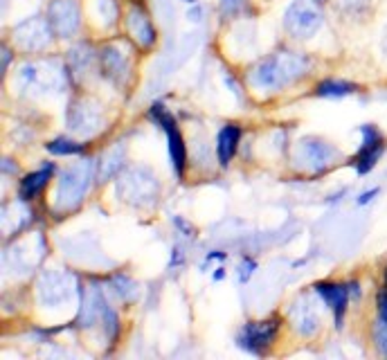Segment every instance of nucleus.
I'll return each mask as SVG.
<instances>
[{"mask_svg": "<svg viewBox=\"0 0 387 360\" xmlns=\"http://www.w3.org/2000/svg\"><path fill=\"white\" fill-rule=\"evenodd\" d=\"M306 70H309V59L304 55L282 50V52H275L273 57L263 59L259 65H255L248 82L257 90H279L293 84L295 79L304 77Z\"/></svg>", "mask_w": 387, "mask_h": 360, "instance_id": "obj_1", "label": "nucleus"}, {"mask_svg": "<svg viewBox=\"0 0 387 360\" xmlns=\"http://www.w3.org/2000/svg\"><path fill=\"white\" fill-rule=\"evenodd\" d=\"M92 176H95V160H82L63 173L57 187V207L72 209L84 201L90 190Z\"/></svg>", "mask_w": 387, "mask_h": 360, "instance_id": "obj_2", "label": "nucleus"}, {"mask_svg": "<svg viewBox=\"0 0 387 360\" xmlns=\"http://www.w3.org/2000/svg\"><path fill=\"white\" fill-rule=\"evenodd\" d=\"M117 192L131 205H151L160 192L158 180L146 167H129L119 173Z\"/></svg>", "mask_w": 387, "mask_h": 360, "instance_id": "obj_3", "label": "nucleus"}, {"mask_svg": "<svg viewBox=\"0 0 387 360\" xmlns=\"http://www.w3.org/2000/svg\"><path fill=\"white\" fill-rule=\"evenodd\" d=\"M284 28L295 38H311L322 28V14H320L315 0H295L284 14Z\"/></svg>", "mask_w": 387, "mask_h": 360, "instance_id": "obj_4", "label": "nucleus"}, {"mask_svg": "<svg viewBox=\"0 0 387 360\" xmlns=\"http://www.w3.org/2000/svg\"><path fill=\"white\" fill-rule=\"evenodd\" d=\"M338 158H340V151L336 149V146H331L329 142L320 140V138H304V140H300L298 151H295L298 167L311 171V173L327 171Z\"/></svg>", "mask_w": 387, "mask_h": 360, "instance_id": "obj_5", "label": "nucleus"}, {"mask_svg": "<svg viewBox=\"0 0 387 360\" xmlns=\"http://www.w3.org/2000/svg\"><path fill=\"white\" fill-rule=\"evenodd\" d=\"M149 115H151L153 122L167 133V140H169V156H171L173 171H176V176H178V178H182L187 153H185L182 136H180V131L176 129V119H173V115L165 109L163 104H153V106H151V111H149Z\"/></svg>", "mask_w": 387, "mask_h": 360, "instance_id": "obj_6", "label": "nucleus"}, {"mask_svg": "<svg viewBox=\"0 0 387 360\" xmlns=\"http://www.w3.org/2000/svg\"><path fill=\"white\" fill-rule=\"evenodd\" d=\"M360 136H363V144H360L358 153L354 156V167L356 171L360 173V176H365V173H369L374 167H376L378 158L383 156L385 151V138L383 133L374 126V124H363L360 126Z\"/></svg>", "mask_w": 387, "mask_h": 360, "instance_id": "obj_7", "label": "nucleus"}, {"mask_svg": "<svg viewBox=\"0 0 387 360\" xmlns=\"http://www.w3.org/2000/svg\"><path fill=\"white\" fill-rule=\"evenodd\" d=\"M79 5L75 0H52L48 7V23L57 36L68 38L79 28Z\"/></svg>", "mask_w": 387, "mask_h": 360, "instance_id": "obj_8", "label": "nucleus"}, {"mask_svg": "<svg viewBox=\"0 0 387 360\" xmlns=\"http://www.w3.org/2000/svg\"><path fill=\"white\" fill-rule=\"evenodd\" d=\"M279 331V322L277 320H263V322H250L241 329V333L236 336V342L241 349H246L248 354H259L263 347L273 344V340L277 338Z\"/></svg>", "mask_w": 387, "mask_h": 360, "instance_id": "obj_9", "label": "nucleus"}, {"mask_svg": "<svg viewBox=\"0 0 387 360\" xmlns=\"http://www.w3.org/2000/svg\"><path fill=\"white\" fill-rule=\"evenodd\" d=\"M102 124V113L95 104H90L86 99L72 102L68 109V126L72 133H79V136H90L95 133Z\"/></svg>", "mask_w": 387, "mask_h": 360, "instance_id": "obj_10", "label": "nucleus"}, {"mask_svg": "<svg viewBox=\"0 0 387 360\" xmlns=\"http://www.w3.org/2000/svg\"><path fill=\"white\" fill-rule=\"evenodd\" d=\"M315 293H317L320 298H322V302L333 311V315H336V327H342L347 304H349V300H351L347 284L320 282V284H315Z\"/></svg>", "mask_w": 387, "mask_h": 360, "instance_id": "obj_11", "label": "nucleus"}, {"mask_svg": "<svg viewBox=\"0 0 387 360\" xmlns=\"http://www.w3.org/2000/svg\"><path fill=\"white\" fill-rule=\"evenodd\" d=\"M126 25H129L131 36L136 38V43L140 48H151L156 43V28H153L149 14H146L142 7H138V5L131 7L129 16H126Z\"/></svg>", "mask_w": 387, "mask_h": 360, "instance_id": "obj_12", "label": "nucleus"}, {"mask_svg": "<svg viewBox=\"0 0 387 360\" xmlns=\"http://www.w3.org/2000/svg\"><path fill=\"white\" fill-rule=\"evenodd\" d=\"M38 295H41L43 304H61L68 298V288H65V277L57 273H45L38 282Z\"/></svg>", "mask_w": 387, "mask_h": 360, "instance_id": "obj_13", "label": "nucleus"}, {"mask_svg": "<svg viewBox=\"0 0 387 360\" xmlns=\"http://www.w3.org/2000/svg\"><path fill=\"white\" fill-rule=\"evenodd\" d=\"M99 59H102V70H104V75L109 77V79H113V82L122 84V77L129 75V63L122 57V52H119L117 48H113V45L111 48H104Z\"/></svg>", "mask_w": 387, "mask_h": 360, "instance_id": "obj_14", "label": "nucleus"}, {"mask_svg": "<svg viewBox=\"0 0 387 360\" xmlns=\"http://www.w3.org/2000/svg\"><path fill=\"white\" fill-rule=\"evenodd\" d=\"M290 320H293V327H295L298 333H302V336H313V333L317 331L320 327V320L313 311V306L309 302H302V304H295L290 309Z\"/></svg>", "mask_w": 387, "mask_h": 360, "instance_id": "obj_15", "label": "nucleus"}, {"mask_svg": "<svg viewBox=\"0 0 387 360\" xmlns=\"http://www.w3.org/2000/svg\"><path fill=\"white\" fill-rule=\"evenodd\" d=\"M52 171H55V165H45L43 169H38V171H34V173H30V176L23 178L21 190H18V196L23 198V201H32V198H36L45 190Z\"/></svg>", "mask_w": 387, "mask_h": 360, "instance_id": "obj_16", "label": "nucleus"}, {"mask_svg": "<svg viewBox=\"0 0 387 360\" xmlns=\"http://www.w3.org/2000/svg\"><path fill=\"white\" fill-rule=\"evenodd\" d=\"M239 140H241V129H239V126L230 124V126L221 129L219 138H217V151H219V163L223 167H228L230 160L234 158Z\"/></svg>", "mask_w": 387, "mask_h": 360, "instance_id": "obj_17", "label": "nucleus"}, {"mask_svg": "<svg viewBox=\"0 0 387 360\" xmlns=\"http://www.w3.org/2000/svg\"><path fill=\"white\" fill-rule=\"evenodd\" d=\"M358 88L349 82H342V79H327V82L317 84V97H347L356 92Z\"/></svg>", "mask_w": 387, "mask_h": 360, "instance_id": "obj_18", "label": "nucleus"}, {"mask_svg": "<svg viewBox=\"0 0 387 360\" xmlns=\"http://www.w3.org/2000/svg\"><path fill=\"white\" fill-rule=\"evenodd\" d=\"M45 149L52 153V156H77V153H84L86 146L79 144L75 140H68V138H59V140H52Z\"/></svg>", "mask_w": 387, "mask_h": 360, "instance_id": "obj_19", "label": "nucleus"}, {"mask_svg": "<svg viewBox=\"0 0 387 360\" xmlns=\"http://www.w3.org/2000/svg\"><path fill=\"white\" fill-rule=\"evenodd\" d=\"M122 156H124V149H122V146H117V149H113L109 156L104 158V167H102V173H99L102 180L111 178L117 169H122Z\"/></svg>", "mask_w": 387, "mask_h": 360, "instance_id": "obj_20", "label": "nucleus"}, {"mask_svg": "<svg viewBox=\"0 0 387 360\" xmlns=\"http://www.w3.org/2000/svg\"><path fill=\"white\" fill-rule=\"evenodd\" d=\"M113 286H115V290L119 293V298H122L124 302H131V300L138 298V286L133 284L129 277H124V275H117L113 279Z\"/></svg>", "mask_w": 387, "mask_h": 360, "instance_id": "obj_21", "label": "nucleus"}, {"mask_svg": "<svg viewBox=\"0 0 387 360\" xmlns=\"http://www.w3.org/2000/svg\"><path fill=\"white\" fill-rule=\"evenodd\" d=\"M374 342H376L378 351L387 356V320L385 317H378L376 324H374Z\"/></svg>", "mask_w": 387, "mask_h": 360, "instance_id": "obj_22", "label": "nucleus"}, {"mask_svg": "<svg viewBox=\"0 0 387 360\" xmlns=\"http://www.w3.org/2000/svg\"><path fill=\"white\" fill-rule=\"evenodd\" d=\"M246 9V0H221V14L223 16H236L239 11Z\"/></svg>", "mask_w": 387, "mask_h": 360, "instance_id": "obj_23", "label": "nucleus"}, {"mask_svg": "<svg viewBox=\"0 0 387 360\" xmlns=\"http://www.w3.org/2000/svg\"><path fill=\"white\" fill-rule=\"evenodd\" d=\"M255 271H257V261L255 259H244L241 266H239V282L246 284Z\"/></svg>", "mask_w": 387, "mask_h": 360, "instance_id": "obj_24", "label": "nucleus"}, {"mask_svg": "<svg viewBox=\"0 0 387 360\" xmlns=\"http://www.w3.org/2000/svg\"><path fill=\"white\" fill-rule=\"evenodd\" d=\"M381 194V190L378 187H374V190H367V192H363V194H360L358 198H356V203L360 205V207H363V205H369L371 201H374V198H376Z\"/></svg>", "mask_w": 387, "mask_h": 360, "instance_id": "obj_25", "label": "nucleus"}, {"mask_svg": "<svg viewBox=\"0 0 387 360\" xmlns=\"http://www.w3.org/2000/svg\"><path fill=\"white\" fill-rule=\"evenodd\" d=\"M182 261H185L182 248H180V246H173V248H171V259H169V268H173V266H182Z\"/></svg>", "mask_w": 387, "mask_h": 360, "instance_id": "obj_26", "label": "nucleus"}, {"mask_svg": "<svg viewBox=\"0 0 387 360\" xmlns=\"http://www.w3.org/2000/svg\"><path fill=\"white\" fill-rule=\"evenodd\" d=\"M173 225H178V228H180V232L185 234V236H196V230L192 228V225L190 223H187L185 219H180V217H176V219H173Z\"/></svg>", "mask_w": 387, "mask_h": 360, "instance_id": "obj_27", "label": "nucleus"}, {"mask_svg": "<svg viewBox=\"0 0 387 360\" xmlns=\"http://www.w3.org/2000/svg\"><path fill=\"white\" fill-rule=\"evenodd\" d=\"M187 18H190V21H194V23L203 21V7L198 5V3H194V5H192V9L187 11Z\"/></svg>", "mask_w": 387, "mask_h": 360, "instance_id": "obj_28", "label": "nucleus"}, {"mask_svg": "<svg viewBox=\"0 0 387 360\" xmlns=\"http://www.w3.org/2000/svg\"><path fill=\"white\" fill-rule=\"evenodd\" d=\"M378 315L387 320V293H381L378 295Z\"/></svg>", "mask_w": 387, "mask_h": 360, "instance_id": "obj_29", "label": "nucleus"}, {"mask_svg": "<svg viewBox=\"0 0 387 360\" xmlns=\"http://www.w3.org/2000/svg\"><path fill=\"white\" fill-rule=\"evenodd\" d=\"M225 257H228V255H225L223 250H212V252H207V257H205V263H209L212 259H219V261H223Z\"/></svg>", "mask_w": 387, "mask_h": 360, "instance_id": "obj_30", "label": "nucleus"}, {"mask_svg": "<svg viewBox=\"0 0 387 360\" xmlns=\"http://www.w3.org/2000/svg\"><path fill=\"white\" fill-rule=\"evenodd\" d=\"M367 0H340V5L344 7V9H356L358 5H365Z\"/></svg>", "mask_w": 387, "mask_h": 360, "instance_id": "obj_31", "label": "nucleus"}, {"mask_svg": "<svg viewBox=\"0 0 387 360\" xmlns=\"http://www.w3.org/2000/svg\"><path fill=\"white\" fill-rule=\"evenodd\" d=\"M347 288H349L351 298H360V284L358 282H349V284H347Z\"/></svg>", "mask_w": 387, "mask_h": 360, "instance_id": "obj_32", "label": "nucleus"}, {"mask_svg": "<svg viewBox=\"0 0 387 360\" xmlns=\"http://www.w3.org/2000/svg\"><path fill=\"white\" fill-rule=\"evenodd\" d=\"M9 59H11V52H9V48H3V72L7 70Z\"/></svg>", "mask_w": 387, "mask_h": 360, "instance_id": "obj_33", "label": "nucleus"}, {"mask_svg": "<svg viewBox=\"0 0 387 360\" xmlns=\"http://www.w3.org/2000/svg\"><path fill=\"white\" fill-rule=\"evenodd\" d=\"M223 277H225V268L221 266V268H217V273H214V282H221Z\"/></svg>", "mask_w": 387, "mask_h": 360, "instance_id": "obj_34", "label": "nucleus"}, {"mask_svg": "<svg viewBox=\"0 0 387 360\" xmlns=\"http://www.w3.org/2000/svg\"><path fill=\"white\" fill-rule=\"evenodd\" d=\"M182 3H187V5H194V3H196V0H182Z\"/></svg>", "mask_w": 387, "mask_h": 360, "instance_id": "obj_35", "label": "nucleus"}, {"mask_svg": "<svg viewBox=\"0 0 387 360\" xmlns=\"http://www.w3.org/2000/svg\"><path fill=\"white\" fill-rule=\"evenodd\" d=\"M385 284H387V271H385Z\"/></svg>", "mask_w": 387, "mask_h": 360, "instance_id": "obj_36", "label": "nucleus"}, {"mask_svg": "<svg viewBox=\"0 0 387 360\" xmlns=\"http://www.w3.org/2000/svg\"><path fill=\"white\" fill-rule=\"evenodd\" d=\"M315 3H325V0H315Z\"/></svg>", "mask_w": 387, "mask_h": 360, "instance_id": "obj_37", "label": "nucleus"}]
</instances>
